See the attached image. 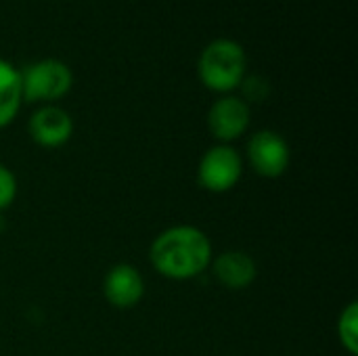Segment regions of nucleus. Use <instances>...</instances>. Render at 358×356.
I'll return each mask as SVG.
<instances>
[{
  "instance_id": "nucleus-11",
  "label": "nucleus",
  "mask_w": 358,
  "mask_h": 356,
  "mask_svg": "<svg viewBox=\"0 0 358 356\" xmlns=\"http://www.w3.org/2000/svg\"><path fill=\"white\" fill-rule=\"evenodd\" d=\"M338 334H340V342L342 346L350 353H358V306L357 302H350L346 306V311L340 315V323H338Z\"/></svg>"
},
{
  "instance_id": "nucleus-7",
  "label": "nucleus",
  "mask_w": 358,
  "mask_h": 356,
  "mask_svg": "<svg viewBox=\"0 0 358 356\" xmlns=\"http://www.w3.org/2000/svg\"><path fill=\"white\" fill-rule=\"evenodd\" d=\"M73 122L67 111L55 105L38 109L29 120V134L42 147H61L69 141Z\"/></svg>"
},
{
  "instance_id": "nucleus-6",
  "label": "nucleus",
  "mask_w": 358,
  "mask_h": 356,
  "mask_svg": "<svg viewBox=\"0 0 358 356\" xmlns=\"http://www.w3.org/2000/svg\"><path fill=\"white\" fill-rule=\"evenodd\" d=\"M248 124H250V107L239 97L218 99L208 113V126L212 134L222 143H229L241 136Z\"/></svg>"
},
{
  "instance_id": "nucleus-5",
  "label": "nucleus",
  "mask_w": 358,
  "mask_h": 356,
  "mask_svg": "<svg viewBox=\"0 0 358 356\" xmlns=\"http://www.w3.org/2000/svg\"><path fill=\"white\" fill-rule=\"evenodd\" d=\"M248 155H250L254 170L266 178L281 176L289 166V147H287L285 138L273 130L256 132L250 138Z\"/></svg>"
},
{
  "instance_id": "nucleus-9",
  "label": "nucleus",
  "mask_w": 358,
  "mask_h": 356,
  "mask_svg": "<svg viewBox=\"0 0 358 356\" xmlns=\"http://www.w3.org/2000/svg\"><path fill=\"white\" fill-rule=\"evenodd\" d=\"M256 262L245 252H224L214 262L216 279L229 290H245L256 279Z\"/></svg>"
},
{
  "instance_id": "nucleus-13",
  "label": "nucleus",
  "mask_w": 358,
  "mask_h": 356,
  "mask_svg": "<svg viewBox=\"0 0 358 356\" xmlns=\"http://www.w3.org/2000/svg\"><path fill=\"white\" fill-rule=\"evenodd\" d=\"M241 86H243L245 97L252 101H264L266 94L271 92V86L262 76H252L248 80H241Z\"/></svg>"
},
{
  "instance_id": "nucleus-1",
  "label": "nucleus",
  "mask_w": 358,
  "mask_h": 356,
  "mask_svg": "<svg viewBox=\"0 0 358 356\" xmlns=\"http://www.w3.org/2000/svg\"><path fill=\"white\" fill-rule=\"evenodd\" d=\"M151 262L168 279H191L201 275L212 260L208 235L195 227L180 225L164 231L151 245Z\"/></svg>"
},
{
  "instance_id": "nucleus-8",
  "label": "nucleus",
  "mask_w": 358,
  "mask_h": 356,
  "mask_svg": "<svg viewBox=\"0 0 358 356\" xmlns=\"http://www.w3.org/2000/svg\"><path fill=\"white\" fill-rule=\"evenodd\" d=\"M105 298L115 308H132L145 294V283L141 273L130 264L113 266L105 277Z\"/></svg>"
},
{
  "instance_id": "nucleus-3",
  "label": "nucleus",
  "mask_w": 358,
  "mask_h": 356,
  "mask_svg": "<svg viewBox=\"0 0 358 356\" xmlns=\"http://www.w3.org/2000/svg\"><path fill=\"white\" fill-rule=\"evenodd\" d=\"M71 84V69L59 59H42L21 71L25 101H57L69 92Z\"/></svg>"
},
{
  "instance_id": "nucleus-10",
  "label": "nucleus",
  "mask_w": 358,
  "mask_h": 356,
  "mask_svg": "<svg viewBox=\"0 0 358 356\" xmlns=\"http://www.w3.org/2000/svg\"><path fill=\"white\" fill-rule=\"evenodd\" d=\"M23 101L21 71H17L8 61L0 59V128L13 122Z\"/></svg>"
},
{
  "instance_id": "nucleus-12",
  "label": "nucleus",
  "mask_w": 358,
  "mask_h": 356,
  "mask_svg": "<svg viewBox=\"0 0 358 356\" xmlns=\"http://www.w3.org/2000/svg\"><path fill=\"white\" fill-rule=\"evenodd\" d=\"M15 195H17V180H15L13 172L0 164V210L8 208L13 204Z\"/></svg>"
},
{
  "instance_id": "nucleus-2",
  "label": "nucleus",
  "mask_w": 358,
  "mask_h": 356,
  "mask_svg": "<svg viewBox=\"0 0 358 356\" xmlns=\"http://www.w3.org/2000/svg\"><path fill=\"white\" fill-rule=\"evenodd\" d=\"M197 69L208 88L229 92L237 88L245 76V50L231 38H218L201 50Z\"/></svg>"
},
{
  "instance_id": "nucleus-4",
  "label": "nucleus",
  "mask_w": 358,
  "mask_h": 356,
  "mask_svg": "<svg viewBox=\"0 0 358 356\" xmlns=\"http://www.w3.org/2000/svg\"><path fill=\"white\" fill-rule=\"evenodd\" d=\"M197 178L203 189L214 191V193L233 189L241 178L239 153L229 145H218V147L206 151V155L199 162Z\"/></svg>"
}]
</instances>
